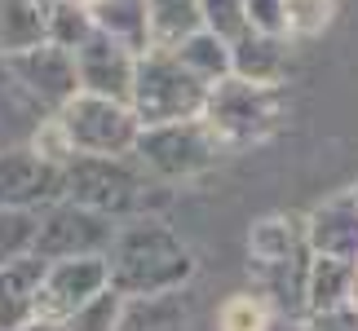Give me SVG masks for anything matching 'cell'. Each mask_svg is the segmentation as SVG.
<instances>
[{
  "label": "cell",
  "mask_w": 358,
  "mask_h": 331,
  "mask_svg": "<svg viewBox=\"0 0 358 331\" xmlns=\"http://www.w3.org/2000/svg\"><path fill=\"white\" fill-rule=\"evenodd\" d=\"M306 243L314 256H336V260H354L358 265V199H354V190L319 203L306 216Z\"/></svg>",
  "instance_id": "obj_12"
},
{
  "label": "cell",
  "mask_w": 358,
  "mask_h": 331,
  "mask_svg": "<svg viewBox=\"0 0 358 331\" xmlns=\"http://www.w3.org/2000/svg\"><path fill=\"white\" fill-rule=\"evenodd\" d=\"M354 274H358V265H354V260L314 256V260H310V287H306L310 314H319V309H336V305H350Z\"/></svg>",
  "instance_id": "obj_20"
},
{
  "label": "cell",
  "mask_w": 358,
  "mask_h": 331,
  "mask_svg": "<svg viewBox=\"0 0 358 331\" xmlns=\"http://www.w3.org/2000/svg\"><path fill=\"white\" fill-rule=\"evenodd\" d=\"M199 119L208 124L213 137L226 150L266 142L283 124V93L274 84H248L239 75H226L208 89V102H203Z\"/></svg>",
  "instance_id": "obj_4"
},
{
  "label": "cell",
  "mask_w": 358,
  "mask_h": 331,
  "mask_svg": "<svg viewBox=\"0 0 358 331\" xmlns=\"http://www.w3.org/2000/svg\"><path fill=\"white\" fill-rule=\"evenodd\" d=\"M354 199H358V186H354Z\"/></svg>",
  "instance_id": "obj_34"
},
{
  "label": "cell",
  "mask_w": 358,
  "mask_h": 331,
  "mask_svg": "<svg viewBox=\"0 0 358 331\" xmlns=\"http://www.w3.org/2000/svg\"><path fill=\"white\" fill-rule=\"evenodd\" d=\"M62 199V168L40 159L31 146L0 155V212H45Z\"/></svg>",
  "instance_id": "obj_10"
},
{
  "label": "cell",
  "mask_w": 358,
  "mask_h": 331,
  "mask_svg": "<svg viewBox=\"0 0 358 331\" xmlns=\"http://www.w3.org/2000/svg\"><path fill=\"white\" fill-rule=\"evenodd\" d=\"M150 9V36L159 49H177L186 36H195L203 27L199 0H146Z\"/></svg>",
  "instance_id": "obj_21"
},
{
  "label": "cell",
  "mask_w": 358,
  "mask_h": 331,
  "mask_svg": "<svg viewBox=\"0 0 358 331\" xmlns=\"http://www.w3.org/2000/svg\"><path fill=\"white\" fill-rule=\"evenodd\" d=\"M36 5H53V0H36Z\"/></svg>",
  "instance_id": "obj_33"
},
{
  "label": "cell",
  "mask_w": 358,
  "mask_h": 331,
  "mask_svg": "<svg viewBox=\"0 0 358 331\" xmlns=\"http://www.w3.org/2000/svg\"><path fill=\"white\" fill-rule=\"evenodd\" d=\"M22 331H66L62 323H53V318H36V323H27Z\"/></svg>",
  "instance_id": "obj_31"
},
{
  "label": "cell",
  "mask_w": 358,
  "mask_h": 331,
  "mask_svg": "<svg viewBox=\"0 0 358 331\" xmlns=\"http://www.w3.org/2000/svg\"><path fill=\"white\" fill-rule=\"evenodd\" d=\"M76 71H80V93L93 98H111V102H129L133 93V75H137V53L124 49L120 40L93 31L85 49H76Z\"/></svg>",
  "instance_id": "obj_11"
},
{
  "label": "cell",
  "mask_w": 358,
  "mask_h": 331,
  "mask_svg": "<svg viewBox=\"0 0 358 331\" xmlns=\"http://www.w3.org/2000/svg\"><path fill=\"white\" fill-rule=\"evenodd\" d=\"M230 75L248 80V84H283L287 75V36H261L243 31L230 45Z\"/></svg>",
  "instance_id": "obj_15"
},
{
  "label": "cell",
  "mask_w": 358,
  "mask_h": 331,
  "mask_svg": "<svg viewBox=\"0 0 358 331\" xmlns=\"http://www.w3.org/2000/svg\"><path fill=\"white\" fill-rule=\"evenodd\" d=\"M306 331H358V309L336 305V309L306 314Z\"/></svg>",
  "instance_id": "obj_30"
},
{
  "label": "cell",
  "mask_w": 358,
  "mask_h": 331,
  "mask_svg": "<svg viewBox=\"0 0 358 331\" xmlns=\"http://www.w3.org/2000/svg\"><path fill=\"white\" fill-rule=\"evenodd\" d=\"M306 221L296 216H261L248 234V256L252 265H279V260L306 252Z\"/></svg>",
  "instance_id": "obj_18"
},
{
  "label": "cell",
  "mask_w": 358,
  "mask_h": 331,
  "mask_svg": "<svg viewBox=\"0 0 358 331\" xmlns=\"http://www.w3.org/2000/svg\"><path fill=\"white\" fill-rule=\"evenodd\" d=\"M283 5H287V36L292 40L319 36L336 13V0H283Z\"/></svg>",
  "instance_id": "obj_27"
},
{
  "label": "cell",
  "mask_w": 358,
  "mask_h": 331,
  "mask_svg": "<svg viewBox=\"0 0 358 331\" xmlns=\"http://www.w3.org/2000/svg\"><path fill=\"white\" fill-rule=\"evenodd\" d=\"M248 31L287 36V5L283 0H248ZM292 40V36H287Z\"/></svg>",
  "instance_id": "obj_29"
},
{
  "label": "cell",
  "mask_w": 358,
  "mask_h": 331,
  "mask_svg": "<svg viewBox=\"0 0 358 331\" xmlns=\"http://www.w3.org/2000/svg\"><path fill=\"white\" fill-rule=\"evenodd\" d=\"M310 260H314V252L306 247V252L287 256V260H279V265H252L257 296H266V305L287 314V318H306V314H310V300H306Z\"/></svg>",
  "instance_id": "obj_13"
},
{
  "label": "cell",
  "mask_w": 358,
  "mask_h": 331,
  "mask_svg": "<svg viewBox=\"0 0 358 331\" xmlns=\"http://www.w3.org/2000/svg\"><path fill=\"white\" fill-rule=\"evenodd\" d=\"M102 292H111V260L106 256L49 260L45 279H40V292H36V318L66 323L76 309H85Z\"/></svg>",
  "instance_id": "obj_9"
},
{
  "label": "cell",
  "mask_w": 358,
  "mask_h": 331,
  "mask_svg": "<svg viewBox=\"0 0 358 331\" xmlns=\"http://www.w3.org/2000/svg\"><path fill=\"white\" fill-rule=\"evenodd\" d=\"M111 287L133 296H159L182 292L195 279V252L182 243V234L169 230L159 216H133L120 221V234L111 243Z\"/></svg>",
  "instance_id": "obj_1"
},
{
  "label": "cell",
  "mask_w": 358,
  "mask_h": 331,
  "mask_svg": "<svg viewBox=\"0 0 358 331\" xmlns=\"http://www.w3.org/2000/svg\"><path fill=\"white\" fill-rule=\"evenodd\" d=\"M49 45V5L36 0H0V58Z\"/></svg>",
  "instance_id": "obj_17"
},
{
  "label": "cell",
  "mask_w": 358,
  "mask_h": 331,
  "mask_svg": "<svg viewBox=\"0 0 358 331\" xmlns=\"http://www.w3.org/2000/svg\"><path fill=\"white\" fill-rule=\"evenodd\" d=\"M222 142L213 137V128L203 119H177V124H155L142 128L133 146V159L142 163V172L150 182H195L222 159Z\"/></svg>",
  "instance_id": "obj_5"
},
{
  "label": "cell",
  "mask_w": 358,
  "mask_h": 331,
  "mask_svg": "<svg viewBox=\"0 0 358 331\" xmlns=\"http://www.w3.org/2000/svg\"><path fill=\"white\" fill-rule=\"evenodd\" d=\"M120 309H124V296L111 287V292H102L98 300H89L85 309H76L62 327L66 331H115L120 327Z\"/></svg>",
  "instance_id": "obj_26"
},
{
  "label": "cell",
  "mask_w": 358,
  "mask_h": 331,
  "mask_svg": "<svg viewBox=\"0 0 358 331\" xmlns=\"http://www.w3.org/2000/svg\"><path fill=\"white\" fill-rule=\"evenodd\" d=\"M93 31H98V22H93L89 5H80V0H53L49 5V45L76 53L93 40Z\"/></svg>",
  "instance_id": "obj_23"
},
{
  "label": "cell",
  "mask_w": 358,
  "mask_h": 331,
  "mask_svg": "<svg viewBox=\"0 0 358 331\" xmlns=\"http://www.w3.org/2000/svg\"><path fill=\"white\" fill-rule=\"evenodd\" d=\"M58 124L76 155H133L137 137H142V119L133 115L129 102L93 98V93L66 102L58 110Z\"/></svg>",
  "instance_id": "obj_6"
},
{
  "label": "cell",
  "mask_w": 358,
  "mask_h": 331,
  "mask_svg": "<svg viewBox=\"0 0 358 331\" xmlns=\"http://www.w3.org/2000/svg\"><path fill=\"white\" fill-rule=\"evenodd\" d=\"M203 102H208V84L199 75L186 71V62L173 49H146L137 53V75H133V93L129 106L142 119V128L155 124H177V119H199Z\"/></svg>",
  "instance_id": "obj_3"
},
{
  "label": "cell",
  "mask_w": 358,
  "mask_h": 331,
  "mask_svg": "<svg viewBox=\"0 0 358 331\" xmlns=\"http://www.w3.org/2000/svg\"><path fill=\"white\" fill-rule=\"evenodd\" d=\"M89 9H93V22H98V31L111 36V40H120L124 49H133V53L155 49L146 0H89Z\"/></svg>",
  "instance_id": "obj_16"
},
{
  "label": "cell",
  "mask_w": 358,
  "mask_h": 331,
  "mask_svg": "<svg viewBox=\"0 0 358 331\" xmlns=\"http://www.w3.org/2000/svg\"><path fill=\"white\" fill-rule=\"evenodd\" d=\"M40 279H45L40 256H18L0 265V331H22L27 323H36Z\"/></svg>",
  "instance_id": "obj_14"
},
{
  "label": "cell",
  "mask_w": 358,
  "mask_h": 331,
  "mask_svg": "<svg viewBox=\"0 0 358 331\" xmlns=\"http://www.w3.org/2000/svg\"><path fill=\"white\" fill-rule=\"evenodd\" d=\"M199 13H203V31L222 36L226 45L248 31V0H199Z\"/></svg>",
  "instance_id": "obj_24"
},
{
  "label": "cell",
  "mask_w": 358,
  "mask_h": 331,
  "mask_svg": "<svg viewBox=\"0 0 358 331\" xmlns=\"http://www.w3.org/2000/svg\"><path fill=\"white\" fill-rule=\"evenodd\" d=\"M350 309H358V274H354V287H350Z\"/></svg>",
  "instance_id": "obj_32"
},
{
  "label": "cell",
  "mask_w": 358,
  "mask_h": 331,
  "mask_svg": "<svg viewBox=\"0 0 358 331\" xmlns=\"http://www.w3.org/2000/svg\"><path fill=\"white\" fill-rule=\"evenodd\" d=\"M0 71L9 75V84H13L18 98L40 106L45 115H58L71 98H80L76 53H66L58 45H36V49H27V53L0 58Z\"/></svg>",
  "instance_id": "obj_8"
},
{
  "label": "cell",
  "mask_w": 358,
  "mask_h": 331,
  "mask_svg": "<svg viewBox=\"0 0 358 331\" xmlns=\"http://www.w3.org/2000/svg\"><path fill=\"white\" fill-rule=\"evenodd\" d=\"M270 327V305L257 292H239L222 305V331H266Z\"/></svg>",
  "instance_id": "obj_25"
},
{
  "label": "cell",
  "mask_w": 358,
  "mask_h": 331,
  "mask_svg": "<svg viewBox=\"0 0 358 331\" xmlns=\"http://www.w3.org/2000/svg\"><path fill=\"white\" fill-rule=\"evenodd\" d=\"M31 150H36L40 159L58 163V168H66V163L76 159V150H71V142H66V133H62V124H58V115L40 119V128H36V137H31Z\"/></svg>",
  "instance_id": "obj_28"
},
{
  "label": "cell",
  "mask_w": 358,
  "mask_h": 331,
  "mask_svg": "<svg viewBox=\"0 0 358 331\" xmlns=\"http://www.w3.org/2000/svg\"><path fill=\"white\" fill-rule=\"evenodd\" d=\"M186 300L182 292H159V296H133L120 309L115 331H186Z\"/></svg>",
  "instance_id": "obj_19"
},
{
  "label": "cell",
  "mask_w": 358,
  "mask_h": 331,
  "mask_svg": "<svg viewBox=\"0 0 358 331\" xmlns=\"http://www.w3.org/2000/svg\"><path fill=\"white\" fill-rule=\"evenodd\" d=\"M120 234V221L80 208L71 199H58L53 208L40 212V230H36V247L31 256L49 260H71V256H111V243Z\"/></svg>",
  "instance_id": "obj_7"
},
{
  "label": "cell",
  "mask_w": 358,
  "mask_h": 331,
  "mask_svg": "<svg viewBox=\"0 0 358 331\" xmlns=\"http://www.w3.org/2000/svg\"><path fill=\"white\" fill-rule=\"evenodd\" d=\"M173 53L186 62V71H190V75H199L208 89L217 84V80H226V75H230V45H226L222 36L203 31V27H199L195 36H186Z\"/></svg>",
  "instance_id": "obj_22"
},
{
  "label": "cell",
  "mask_w": 358,
  "mask_h": 331,
  "mask_svg": "<svg viewBox=\"0 0 358 331\" xmlns=\"http://www.w3.org/2000/svg\"><path fill=\"white\" fill-rule=\"evenodd\" d=\"M62 199L111 221L150 216V177L133 155H76L62 168Z\"/></svg>",
  "instance_id": "obj_2"
},
{
  "label": "cell",
  "mask_w": 358,
  "mask_h": 331,
  "mask_svg": "<svg viewBox=\"0 0 358 331\" xmlns=\"http://www.w3.org/2000/svg\"><path fill=\"white\" fill-rule=\"evenodd\" d=\"M80 5H89V0H80Z\"/></svg>",
  "instance_id": "obj_35"
}]
</instances>
